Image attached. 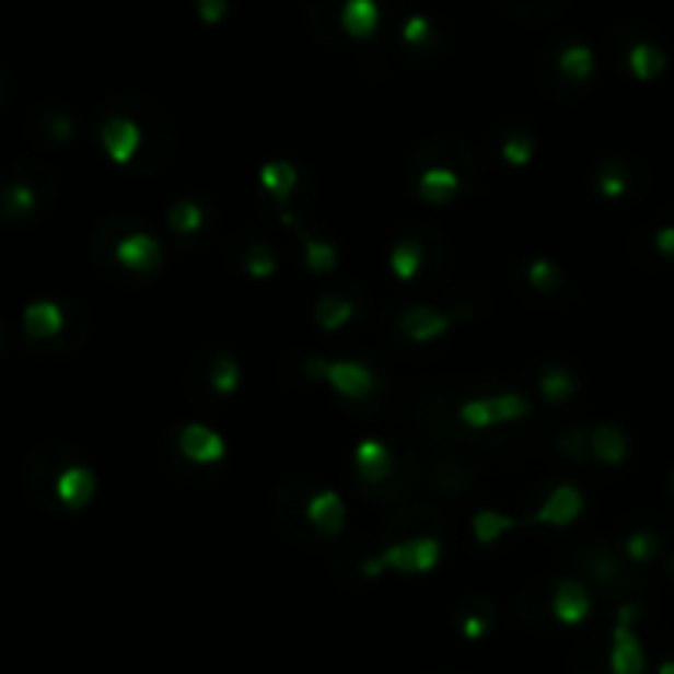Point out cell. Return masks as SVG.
<instances>
[{
	"label": "cell",
	"instance_id": "1",
	"mask_svg": "<svg viewBox=\"0 0 674 674\" xmlns=\"http://www.w3.org/2000/svg\"><path fill=\"white\" fill-rule=\"evenodd\" d=\"M47 182L54 178L34 162H18L0 172V224L24 228L37 221L50 205Z\"/></svg>",
	"mask_w": 674,
	"mask_h": 674
},
{
	"label": "cell",
	"instance_id": "2",
	"mask_svg": "<svg viewBox=\"0 0 674 674\" xmlns=\"http://www.w3.org/2000/svg\"><path fill=\"white\" fill-rule=\"evenodd\" d=\"M441 553L444 549H441L438 536H411V539L392 543L382 553H375L372 559H365L362 572L365 576H382L385 569H395L402 576H421V572H431L441 562Z\"/></svg>",
	"mask_w": 674,
	"mask_h": 674
},
{
	"label": "cell",
	"instance_id": "3",
	"mask_svg": "<svg viewBox=\"0 0 674 674\" xmlns=\"http://www.w3.org/2000/svg\"><path fill=\"white\" fill-rule=\"evenodd\" d=\"M306 375L326 382L346 402H365L379 388V375L356 359H310Z\"/></svg>",
	"mask_w": 674,
	"mask_h": 674
},
{
	"label": "cell",
	"instance_id": "4",
	"mask_svg": "<svg viewBox=\"0 0 674 674\" xmlns=\"http://www.w3.org/2000/svg\"><path fill=\"white\" fill-rule=\"evenodd\" d=\"M638 605L625 602L615 615L612 625V644H608V671L612 674H644V644L635 631V618H638Z\"/></svg>",
	"mask_w": 674,
	"mask_h": 674
},
{
	"label": "cell",
	"instance_id": "5",
	"mask_svg": "<svg viewBox=\"0 0 674 674\" xmlns=\"http://www.w3.org/2000/svg\"><path fill=\"white\" fill-rule=\"evenodd\" d=\"M530 415V402L516 392L503 395H487V398H470L457 408V421L474 431H487L497 425H513Z\"/></svg>",
	"mask_w": 674,
	"mask_h": 674
},
{
	"label": "cell",
	"instance_id": "6",
	"mask_svg": "<svg viewBox=\"0 0 674 674\" xmlns=\"http://www.w3.org/2000/svg\"><path fill=\"white\" fill-rule=\"evenodd\" d=\"M50 490L63 510H83L96 497V474L86 464H67L54 474Z\"/></svg>",
	"mask_w": 674,
	"mask_h": 674
},
{
	"label": "cell",
	"instance_id": "7",
	"mask_svg": "<svg viewBox=\"0 0 674 674\" xmlns=\"http://www.w3.org/2000/svg\"><path fill=\"white\" fill-rule=\"evenodd\" d=\"M100 146L116 165H129L142 149V129L129 116H109L100 126Z\"/></svg>",
	"mask_w": 674,
	"mask_h": 674
},
{
	"label": "cell",
	"instance_id": "8",
	"mask_svg": "<svg viewBox=\"0 0 674 674\" xmlns=\"http://www.w3.org/2000/svg\"><path fill=\"white\" fill-rule=\"evenodd\" d=\"M113 257H116V264H119L123 270H129V274H152V270L162 267L165 251H162V244H159L152 234L136 231V234H126V237L116 244Z\"/></svg>",
	"mask_w": 674,
	"mask_h": 674
},
{
	"label": "cell",
	"instance_id": "9",
	"mask_svg": "<svg viewBox=\"0 0 674 674\" xmlns=\"http://www.w3.org/2000/svg\"><path fill=\"white\" fill-rule=\"evenodd\" d=\"M582 507H585L582 490H579L576 484H559V487H553V490L546 493V500L539 503V510L533 513L530 523H543V526L562 530V526L576 523V516L582 513Z\"/></svg>",
	"mask_w": 674,
	"mask_h": 674
},
{
	"label": "cell",
	"instance_id": "10",
	"mask_svg": "<svg viewBox=\"0 0 674 674\" xmlns=\"http://www.w3.org/2000/svg\"><path fill=\"white\" fill-rule=\"evenodd\" d=\"M24 336L31 339V342H37V346H44V342H54V339H60L63 336V329H67V310H63V303H57V300H34L27 310H24Z\"/></svg>",
	"mask_w": 674,
	"mask_h": 674
},
{
	"label": "cell",
	"instance_id": "11",
	"mask_svg": "<svg viewBox=\"0 0 674 674\" xmlns=\"http://www.w3.org/2000/svg\"><path fill=\"white\" fill-rule=\"evenodd\" d=\"M178 448H182V454H185L191 464H218V461H224V454H228L224 438H221L214 428L198 425V421H191V425L182 428Z\"/></svg>",
	"mask_w": 674,
	"mask_h": 674
},
{
	"label": "cell",
	"instance_id": "12",
	"mask_svg": "<svg viewBox=\"0 0 674 674\" xmlns=\"http://www.w3.org/2000/svg\"><path fill=\"white\" fill-rule=\"evenodd\" d=\"M398 329H402L405 339H411L418 346H428V342L441 339L451 329V316L444 310H434V306H411V310L402 313Z\"/></svg>",
	"mask_w": 674,
	"mask_h": 674
},
{
	"label": "cell",
	"instance_id": "13",
	"mask_svg": "<svg viewBox=\"0 0 674 674\" xmlns=\"http://www.w3.org/2000/svg\"><path fill=\"white\" fill-rule=\"evenodd\" d=\"M592 612V595L579 579H559L553 589V618L559 625H582Z\"/></svg>",
	"mask_w": 674,
	"mask_h": 674
},
{
	"label": "cell",
	"instance_id": "14",
	"mask_svg": "<svg viewBox=\"0 0 674 674\" xmlns=\"http://www.w3.org/2000/svg\"><path fill=\"white\" fill-rule=\"evenodd\" d=\"M339 27L352 40H369L382 27V4L379 0H342L339 4Z\"/></svg>",
	"mask_w": 674,
	"mask_h": 674
},
{
	"label": "cell",
	"instance_id": "15",
	"mask_svg": "<svg viewBox=\"0 0 674 674\" xmlns=\"http://www.w3.org/2000/svg\"><path fill=\"white\" fill-rule=\"evenodd\" d=\"M352 464H356V474L365 480V484H382L392 477V448L379 438H362L352 451Z\"/></svg>",
	"mask_w": 674,
	"mask_h": 674
},
{
	"label": "cell",
	"instance_id": "16",
	"mask_svg": "<svg viewBox=\"0 0 674 674\" xmlns=\"http://www.w3.org/2000/svg\"><path fill=\"white\" fill-rule=\"evenodd\" d=\"M306 520L323 536H339L346 530V503L336 490H319L306 503Z\"/></svg>",
	"mask_w": 674,
	"mask_h": 674
},
{
	"label": "cell",
	"instance_id": "17",
	"mask_svg": "<svg viewBox=\"0 0 674 674\" xmlns=\"http://www.w3.org/2000/svg\"><path fill=\"white\" fill-rule=\"evenodd\" d=\"M283 224L293 228V234L300 237V244H303V264H306L310 274H333V270L339 267V251H336L329 241L313 237L293 214H283Z\"/></svg>",
	"mask_w": 674,
	"mask_h": 674
},
{
	"label": "cell",
	"instance_id": "18",
	"mask_svg": "<svg viewBox=\"0 0 674 674\" xmlns=\"http://www.w3.org/2000/svg\"><path fill=\"white\" fill-rule=\"evenodd\" d=\"M625 67L638 83H651L667 70V54L658 40H635L625 50Z\"/></svg>",
	"mask_w": 674,
	"mask_h": 674
},
{
	"label": "cell",
	"instance_id": "19",
	"mask_svg": "<svg viewBox=\"0 0 674 674\" xmlns=\"http://www.w3.org/2000/svg\"><path fill=\"white\" fill-rule=\"evenodd\" d=\"M457 191H461V178L451 172V168H444V165H434V168H425L421 175H418V198L425 201V205H451L454 198H457Z\"/></svg>",
	"mask_w": 674,
	"mask_h": 674
},
{
	"label": "cell",
	"instance_id": "20",
	"mask_svg": "<svg viewBox=\"0 0 674 674\" xmlns=\"http://www.w3.org/2000/svg\"><path fill=\"white\" fill-rule=\"evenodd\" d=\"M589 454H592L595 461L608 464V467H618V464H625V457H628V438H625L621 428H615V425H595V428L589 431Z\"/></svg>",
	"mask_w": 674,
	"mask_h": 674
},
{
	"label": "cell",
	"instance_id": "21",
	"mask_svg": "<svg viewBox=\"0 0 674 674\" xmlns=\"http://www.w3.org/2000/svg\"><path fill=\"white\" fill-rule=\"evenodd\" d=\"M556 70H559V77L569 80V83H585V80H592V73H595V54H592V47L582 44V40H569V44L556 54Z\"/></svg>",
	"mask_w": 674,
	"mask_h": 674
},
{
	"label": "cell",
	"instance_id": "22",
	"mask_svg": "<svg viewBox=\"0 0 674 674\" xmlns=\"http://www.w3.org/2000/svg\"><path fill=\"white\" fill-rule=\"evenodd\" d=\"M300 185V172L293 162H283V159H274V162H264L260 165V188L277 201V205H287L290 195L297 191Z\"/></svg>",
	"mask_w": 674,
	"mask_h": 674
},
{
	"label": "cell",
	"instance_id": "23",
	"mask_svg": "<svg viewBox=\"0 0 674 674\" xmlns=\"http://www.w3.org/2000/svg\"><path fill=\"white\" fill-rule=\"evenodd\" d=\"M536 388H539V395H543L549 405H562V402L576 398L579 379L572 375L569 365L553 362V365H543V372H539V379H536Z\"/></svg>",
	"mask_w": 674,
	"mask_h": 674
},
{
	"label": "cell",
	"instance_id": "24",
	"mask_svg": "<svg viewBox=\"0 0 674 674\" xmlns=\"http://www.w3.org/2000/svg\"><path fill=\"white\" fill-rule=\"evenodd\" d=\"M516 526H520V520H513V516H507L500 510H490V507H484V510H477L470 516V533H474V539L480 546H493L497 539H503Z\"/></svg>",
	"mask_w": 674,
	"mask_h": 674
},
{
	"label": "cell",
	"instance_id": "25",
	"mask_svg": "<svg viewBox=\"0 0 674 674\" xmlns=\"http://www.w3.org/2000/svg\"><path fill=\"white\" fill-rule=\"evenodd\" d=\"M356 316V306L339 293H323L313 306V319L323 333H339Z\"/></svg>",
	"mask_w": 674,
	"mask_h": 674
},
{
	"label": "cell",
	"instance_id": "26",
	"mask_svg": "<svg viewBox=\"0 0 674 674\" xmlns=\"http://www.w3.org/2000/svg\"><path fill=\"white\" fill-rule=\"evenodd\" d=\"M421 267H425V251H421L418 241L405 237V241H398V244L392 247V254H388V270H392L402 283H411V280L421 274Z\"/></svg>",
	"mask_w": 674,
	"mask_h": 674
},
{
	"label": "cell",
	"instance_id": "27",
	"mask_svg": "<svg viewBox=\"0 0 674 674\" xmlns=\"http://www.w3.org/2000/svg\"><path fill=\"white\" fill-rule=\"evenodd\" d=\"M205 221H208L205 208H201L198 201H191V198H182V201H175V205L168 208V228H172V234H178V237L198 234V231L205 228Z\"/></svg>",
	"mask_w": 674,
	"mask_h": 674
},
{
	"label": "cell",
	"instance_id": "28",
	"mask_svg": "<svg viewBox=\"0 0 674 674\" xmlns=\"http://www.w3.org/2000/svg\"><path fill=\"white\" fill-rule=\"evenodd\" d=\"M211 392L221 395V398H231L237 388H241V362L234 356H218L214 365H211Z\"/></svg>",
	"mask_w": 674,
	"mask_h": 674
},
{
	"label": "cell",
	"instance_id": "29",
	"mask_svg": "<svg viewBox=\"0 0 674 674\" xmlns=\"http://www.w3.org/2000/svg\"><path fill=\"white\" fill-rule=\"evenodd\" d=\"M595 191L605 198V201H618L628 195V172L621 168V162H605L599 172H595Z\"/></svg>",
	"mask_w": 674,
	"mask_h": 674
},
{
	"label": "cell",
	"instance_id": "30",
	"mask_svg": "<svg viewBox=\"0 0 674 674\" xmlns=\"http://www.w3.org/2000/svg\"><path fill=\"white\" fill-rule=\"evenodd\" d=\"M526 283H530L536 293H556V290L562 287V270H559L553 260L536 257V260H530V267H526Z\"/></svg>",
	"mask_w": 674,
	"mask_h": 674
},
{
	"label": "cell",
	"instance_id": "31",
	"mask_svg": "<svg viewBox=\"0 0 674 674\" xmlns=\"http://www.w3.org/2000/svg\"><path fill=\"white\" fill-rule=\"evenodd\" d=\"M621 549H625V556H628L631 562H651V559L661 553V536L651 533V530H631V533L625 536Z\"/></svg>",
	"mask_w": 674,
	"mask_h": 674
},
{
	"label": "cell",
	"instance_id": "32",
	"mask_svg": "<svg viewBox=\"0 0 674 674\" xmlns=\"http://www.w3.org/2000/svg\"><path fill=\"white\" fill-rule=\"evenodd\" d=\"M244 270L254 280H270V277H277L280 260H277V254L267 244H251V251L244 254Z\"/></svg>",
	"mask_w": 674,
	"mask_h": 674
},
{
	"label": "cell",
	"instance_id": "33",
	"mask_svg": "<svg viewBox=\"0 0 674 674\" xmlns=\"http://www.w3.org/2000/svg\"><path fill=\"white\" fill-rule=\"evenodd\" d=\"M533 155H536V146H533V139H530L526 132H510V136L500 142V159H503L510 168L530 165Z\"/></svg>",
	"mask_w": 674,
	"mask_h": 674
},
{
	"label": "cell",
	"instance_id": "34",
	"mask_svg": "<svg viewBox=\"0 0 674 674\" xmlns=\"http://www.w3.org/2000/svg\"><path fill=\"white\" fill-rule=\"evenodd\" d=\"M490 628H493V608L487 602H470V608L461 615V635L480 641Z\"/></svg>",
	"mask_w": 674,
	"mask_h": 674
},
{
	"label": "cell",
	"instance_id": "35",
	"mask_svg": "<svg viewBox=\"0 0 674 674\" xmlns=\"http://www.w3.org/2000/svg\"><path fill=\"white\" fill-rule=\"evenodd\" d=\"M73 132H77V123H73L67 113H50V119H47V136H50V142L63 146V142L73 139Z\"/></svg>",
	"mask_w": 674,
	"mask_h": 674
},
{
	"label": "cell",
	"instance_id": "36",
	"mask_svg": "<svg viewBox=\"0 0 674 674\" xmlns=\"http://www.w3.org/2000/svg\"><path fill=\"white\" fill-rule=\"evenodd\" d=\"M428 37H431V24H428V18H408V21H405V27H402V40H405L408 47H421Z\"/></svg>",
	"mask_w": 674,
	"mask_h": 674
},
{
	"label": "cell",
	"instance_id": "37",
	"mask_svg": "<svg viewBox=\"0 0 674 674\" xmlns=\"http://www.w3.org/2000/svg\"><path fill=\"white\" fill-rule=\"evenodd\" d=\"M559 451L566 454V457H585V451H589V434H582V431H566L562 438H559Z\"/></svg>",
	"mask_w": 674,
	"mask_h": 674
},
{
	"label": "cell",
	"instance_id": "38",
	"mask_svg": "<svg viewBox=\"0 0 674 674\" xmlns=\"http://www.w3.org/2000/svg\"><path fill=\"white\" fill-rule=\"evenodd\" d=\"M651 244H654V254H658L661 260L674 264V224L658 228V231H654V237H651Z\"/></svg>",
	"mask_w": 674,
	"mask_h": 674
},
{
	"label": "cell",
	"instance_id": "39",
	"mask_svg": "<svg viewBox=\"0 0 674 674\" xmlns=\"http://www.w3.org/2000/svg\"><path fill=\"white\" fill-rule=\"evenodd\" d=\"M198 14L205 24H218L228 14V0H198Z\"/></svg>",
	"mask_w": 674,
	"mask_h": 674
},
{
	"label": "cell",
	"instance_id": "40",
	"mask_svg": "<svg viewBox=\"0 0 674 674\" xmlns=\"http://www.w3.org/2000/svg\"><path fill=\"white\" fill-rule=\"evenodd\" d=\"M658 674H674V658H664V661L658 664Z\"/></svg>",
	"mask_w": 674,
	"mask_h": 674
},
{
	"label": "cell",
	"instance_id": "41",
	"mask_svg": "<svg viewBox=\"0 0 674 674\" xmlns=\"http://www.w3.org/2000/svg\"><path fill=\"white\" fill-rule=\"evenodd\" d=\"M0 77H4V73H0ZM0 100H4V80H0Z\"/></svg>",
	"mask_w": 674,
	"mask_h": 674
},
{
	"label": "cell",
	"instance_id": "42",
	"mask_svg": "<svg viewBox=\"0 0 674 674\" xmlns=\"http://www.w3.org/2000/svg\"><path fill=\"white\" fill-rule=\"evenodd\" d=\"M671 490H674V474H671Z\"/></svg>",
	"mask_w": 674,
	"mask_h": 674
},
{
	"label": "cell",
	"instance_id": "43",
	"mask_svg": "<svg viewBox=\"0 0 674 674\" xmlns=\"http://www.w3.org/2000/svg\"><path fill=\"white\" fill-rule=\"evenodd\" d=\"M671 569H674V559H671Z\"/></svg>",
	"mask_w": 674,
	"mask_h": 674
}]
</instances>
